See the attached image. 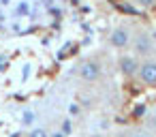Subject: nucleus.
<instances>
[{
	"label": "nucleus",
	"mask_w": 156,
	"mask_h": 137,
	"mask_svg": "<svg viewBox=\"0 0 156 137\" xmlns=\"http://www.w3.org/2000/svg\"><path fill=\"white\" fill-rule=\"evenodd\" d=\"M128 47H130V54L137 56L139 60L154 58V54H156V41H154V34H152L150 30H145V28H135Z\"/></svg>",
	"instance_id": "obj_1"
},
{
	"label": "nucleus",
	"mask_w": 156,
	"mask_h": 137,
	"mask_svg": "<svg viewBox=\"0 0 156 137\" xmlns=\"http://www.w3.org/2000/svg\"><path fill=\"white\" fill-rule=\"evenodd\" d=\"M130 39H133V28L128 24H120L111 30L109 34V43L115 47V49H128L130 45Z\"/></svg>",
	"instance_id": "obj_2"
},
{
	"label": "nucleus",
	"mask_w": 156,
	"mask_h": 137,
	"mask_svg": "<svg viewBox=\"0 0 156 137\" xmlns=\"http://www.w3.org/2000/svg\"><path fill=\"white\" fill-rule=\"evenodd\" d=\"M135 77H137L143 86H150V88H152V86H156V58L141 60Z\"/></svg>",
	"instance_id": "obj_3"
},
{
	"label": "nucleus",
	"mask_w": 156,
	"mask_h": 137,
	"mask_svg": "<svg viewBox=\"0 0 156 137\" xmlns=\"http://www.w3.org/2000/svg\"><path fill=\"white\" fill-rule=\"evenodd\" d=\"M77 73H79V77H81L83 81H90V84H94V81H98V79H101V73H103V69H101V64H98L96 60H92V58H86V60L79 64Z\"/></svg>",
	"instance_id": "obj_4"
},
{
	"label": "nucleus",
	"mask_w": 156,
	"mask_h": 137,
	"mask_svg": "<svg viewBox=\"0 0 156 137\" xmlns=\"http://www.w3.org/2000/svg\"><path fill=\"white\" fill-rule=\"evenodd\" d=\"M139 62L141 60L137 56L128 54V52H124V54L118 56V69H120V73L124 77H135L137 75V69H139Z\"/></svg>",
	"instance_id": "obj_5"
},
{
	"label": "nucleus",
	"mask_w": 156,
	"mask_h": 137,
	"mask_svg": "<svg viewBox=\"0 0 156 137\" xmlns=\"http://www.w3.org/2000/svg\"><path fill=\"white\" fill-rule=\"evenodd\" d=\"M34 120H37V114H34L32 109H24V111H22V124H24V126H32Z\"/></svg>",
	"instance_id": "obj_6"
},
{
	"label": "nucleus",
	"mask_w": 156,
	"mask_h": 137,
	"mask_svg": "<svg viewBox=\"0 0 156 137\" xmlns=\"http://www.w3.org/2000/svg\"><path fill=\"white\" fill-rule=\"evenodd\" d=\"M126 137H154L150 131H145V128H141V126H137V128H130L128 133H126Z\"/></svg>",
	"instance_id": "obj_7"
},
{
	"label": "nucleus",
	"mask_w": 156,
	"mask_h": 137,
	"mask_svg": "<svg viewBox=\"0 0 156 137\" xmlns=\"http://www.w3.org/2000/svg\"><path fill=\"white\" fill-rule=\"evenodd\" d=\"M28 137H49V131L43 128V126H32L30 133H28Z\"/></svg>",
	"instance_id": "obj_8"
},
{
	"label": "nucleus",
	"mask_w": 156,
	"mask_h": 137,
	"mask_svg": "<svg viewBox=\"0 0 156 137\" xmlns=\"http://www.w3.org/2000/svg\"><path fill=\"white\" fill-rule=\"evenodd\" d=\"M133 2H135L139 9H154V7H156V0H133Z\"/></svg>",
	"instance_id": "obj_9"
},
{
	"label": "nucleus",
	"mask_w": 156,
	"mask_h": 137,
	"mask_svg": "<svg viewBox=\"0 0 156 137\" xmlns=\"http://www.w3.org/2000/svg\"><path fill=\"white\" fill-rule=\"evenodd\" d=\"M49 137H66L64 131H56V133H49Z\"/></svg>",
	"instance_id": "obj_10"
},
{
	"label": "nucleus",
	"mask_w": 156,
	"mask_h": 137,
	"mask_svg": "<svg viewBox=\"0 0 156 137\" xmlns=\"http://www.w3.org/2000/svg\"><path fill=\"white\" fill-rule=\"evenodd\" d=\"M88 137H107V135H105V133H101V131H96V133H90Z\"/></svg>",
	"instance_id": "obj_11"
},
{
	"label": "nucleus",
	"mask_w": 156,
	"mask_h": 137,
	"mask_svg": "<svg viewBox=\"0 0 156 137\" xmlns=\"http://www.w3.org/2000/svg\"><path fill=\"white\" fill-rule=\"evenodd\" d=\"M69 111H71V114H77V111H79V107H77V105H71V107H69Z\"/></svg>",
	"instance_id": "obj_12"
}]
</instances>
